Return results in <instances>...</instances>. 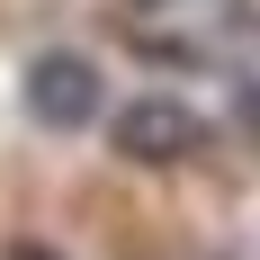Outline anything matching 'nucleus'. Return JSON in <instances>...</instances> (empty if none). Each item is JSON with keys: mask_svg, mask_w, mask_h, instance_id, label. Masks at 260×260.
Listing matches in <instances>:
<instances>
[{"mask_svg": "<svg viewBox=\"0 0 260 260\" xmlns=\"http://www.w3.org/2000/svg\"><path fill=\"white\" fill-rule=\"evenodd\" d=\"M117 45L144 63H242L260 45L251 0H117Z\"/></svg>", "mask_w": 260, "mask_h": 260, "instance_id": "1", "label": "nucleus"}, {"mask_svg": "<svg viewBox=\"0 0 260 260\" xmlns=\"http://www.w3.org/2000/svg\"><path fill=\"white\" fill-rule=\"evenodd\" d=\"M18 260H36V251H18Z\"/></svg>", "mask_w": 260, "mask_h": 260, "instance_id": "5", "label": "nucleus"}, {"mask_svg": "<svg viewBox=\"0 0 260 260\" xmlns=\"http://www.w3.org/2000/svg\"><path fill=\"white\" fill-rule=\"evenodd\" d=\"M27 117L54 126V135L90 126V117H99V72H90L81 54H36V63H27Z\"/></svg>", "mask_w": 260, "mask_h": 260, "instance_id": "2", "label": "nucleus"}, {"mask_svg": "<svg viewBox=\"0 0 260 260\" xmlns=\"http://www.w3.org/2000/svg\"><path fill=\"white\" fill-rule=\"evenodd\" d=\"M198 144H207V126H198L180 99H135L126 117H117V153L126 161H188Z\"/></svg>", "mask_w": 260, "mask_h": 260, "instance_id": "3", "label": "nucleus"}, {"mask_svg": "<svg viewBox=\"0 0 260 260\" xmlns=\"http://www.w3.org/2000/svg\"><path fill=\"white\" fill-rule=\"evenodd\" d=\"M242 126H260V81H251V90H242Z\"/></svg>", "mask_w": 260, "mask_h": 260, "instance_id": "4", "label": "nucleus"}]
</instances>
